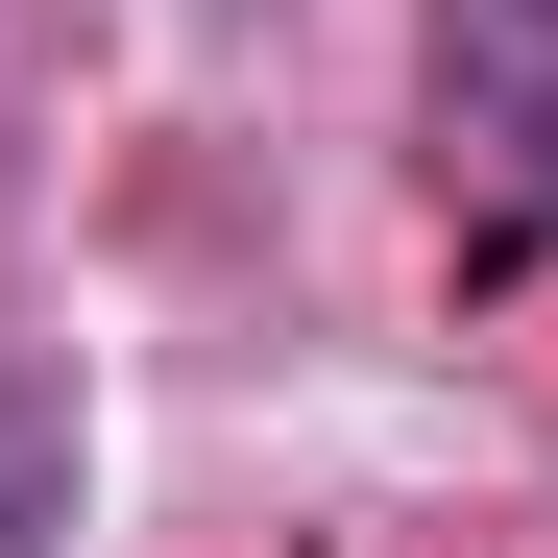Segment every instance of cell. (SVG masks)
Wrapping results in <instances>:
<instances>
[{
	"label": "cell",
	"instance_id": "1",
	"mask_svg": "<svg viewBox=\"0 0 558 558\" xmlns=\"http://www.w3.org/2000/svg\"><path fill=\"white\" fill-rule=\"evenodd\" d=\"M25 486H49V461H25V437H0V558H25Z\"/></svg>",
	"mask_w": 558,
	"mask_h": 558
}]
</instances>
